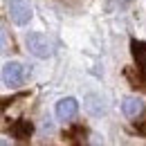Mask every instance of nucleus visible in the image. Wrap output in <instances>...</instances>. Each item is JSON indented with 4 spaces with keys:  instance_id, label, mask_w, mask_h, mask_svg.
Wrapping results in <instances>:
<instances>
[{
    "instance_id": "obj_1",
    "label": "nucleus",
    "mask_w": 146,
    "mask_h": 146,
    "mask_svg": "<svg viewBox=\"0 0 146 146\" xmlns=\"http://www.w3.org/2000/svg\"><path fill=\"white\" fill-rule=\"evenodd\" d=\"M25 45H27L29 54H34L36 58H50V56L54 54L52 40L45 36V34H40V32H29L25 36Z\"/></svg>"
},
{
    "instance_id": "obj_2",
    "label": "nucleus",
    "mask_w": 146,
    "mask_h": 146,
    "mask_svg": "<svg viewBox=\"0 0 146 146\" xmlns=\"http://www.w3.org/2000/svg\"><path fill=\"white\" fill-rule=\"evenodd\" d=\"M27 79V68L18 61H7L2 65V86L7 88H18Z\"/></svg>"
},
{
    "instance_id": "obj_3",
    "label": "nucleus",
    "mask_w": 146,
    "mask_h": 146,
    "mask_svg": "<svg viewBox=\"0 0 146 146\" xmlns=\"http://www.w3.org/2000/svg\"><path fill=\"white\" fill-rule=\"evenodd\" d=\"M9 18L14 25L18 27H25L29 25V20L34 16V9H32V2L29 0H9Z\"/></svg>"
},
{
    "instance_id": "obj_4",
    "label": "nucleus",
    "mask_w": 146,
    "mask_h": 146,
    "mask_svg": "<svg viewBox=\"0 0 146 146\" xmlns=\"http://www.w3.org/2000/svg\"><path fill=\"white\" fill-rule=\"evenodd\" d=\"M76 112H79V101L74 97H63L54 106V115L58 121H72L76 117Z\"/></svg>"
},
{
    "instance_id": "obj_5",
    "label": "nucleus",
    "mask_w": 146,
    "mask_h": 146,
    "mask_svg": "<svg viewBox=\"0 0 146 146\" xmlns=\"http://www.w3.org/2000/svg\"><path fill=\"white\" fill-rule=\"evenodd\" d=\"M9 133H11L14 139L27 142V139L32 137V133H34V124H32L29 119H16V121L9 126Z\"/></svg>"
},
{
    "instance_id": "obj_6",
    "label": "nucleus",
    "mask_w": 146,
    "mask_h": 146,
    "mask_svg": "<svg viewBox=\"0 0 146 146\" xmlns=\"http://www.w3.org/2000/svg\"><path fill=\"white\" fill-rule=\"evenodd\" d=\"M124 74H126L128 83L135 88V90H142L146 92V68H126L124 70Z\"/></svg>"
},
{
    "instance_id": "obj_7",
    "label": "nucleus",
    "mask_w": 146,
    "mask_h": 146,
    "mask_svg": "<svg viewBox=\"0 0 146 146\" xmlns=\"http://www.w3.org/2000/svg\"><path fill=\"white\" fill-rule=\"evenodd\" d=\"M144 110L146 108H144V104H142L139 97H126L121 101V112H124V117H128V119H137Z\"/></svg>"
},
{
    "instance_id": "obj_8",
    "label": "nucleus",
    "mask_w": 146,
    "mask_h": 146,
    "mask_svg": "<svg viewBox=\"0 0 146 146\" xmlns=\"http://www.w3.org/2000/svg\"><path fill=\"white\" fill-rule=\"evenodd\" d=\"M130 54H133L135 63H137L139 68H146V40L133 38V40H130Z\"/></svg>"
},
{
    "instance_id": "obj_9",
    "label": "nucleus",
    "mask_w": 146,
    "mask_h": 146,
    "mask_svg": "<svg viewBox=\"0 0 146 146\" xmlns=\"http://www.w3.org/2000/svg\"><path fill=\"white\" fill-rule=\"evenodd\" d=\"M86 126H81V124H76V126L68 128V130H63V137H68L72 144H76V142H83V137H86Z\"/></svg>"
},
{
    "instance_id": "obj_10",
    "label": "nucleus",
    "mask_w": 146,
    "mask_h": 146,
    "mask_svg": "<svg viewBox=\"0 0 146 146\" xmlns=\"http://www.w3.org/2000/svg\"><path fill=\"white\" fill-rule=\"evenodd\" d=\"M135 133H137V135H146V110L137 117V121H135Z\"/></svg>"
}]
</instances>
